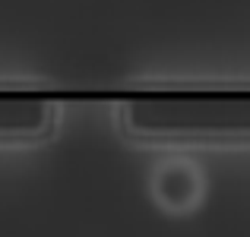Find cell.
<instances>
[{"label": "cell", "instance_id": "cell-1", "mask_svg": "<svg viewBox=\"0 0 250 237\" xmlns=\"http://www.w3.org/2000/svg\"><path fill=\"white\" fill-rule=\"evenodd\" d=\"M146 196L168 218H187L206 199V171L190 155H165L149 168Z\"/></svg>", "mask_w": 250, "mask_h": 237}]
</instances>
